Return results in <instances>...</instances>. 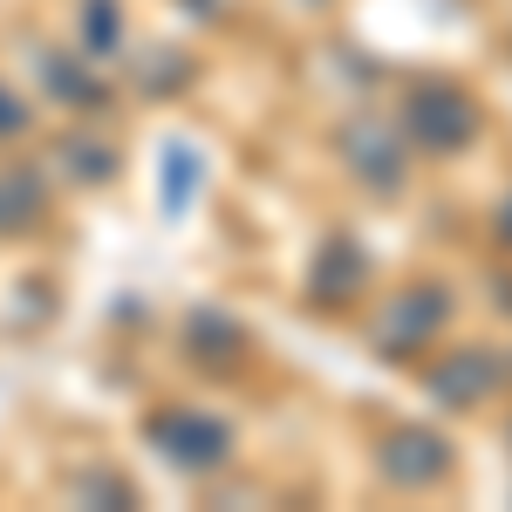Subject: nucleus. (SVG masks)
I'll list each match as a JSON object with an SVG mask.
<instances>
[{
    "label": "nucleus",
    "mask_w": 512,
    "mask_h": 512,
    "mask_svg": "<svg viewBox=\"0 0 512 512\" xmlns=\"http://www.w3.org/2000/svg\"><path fill=\"white\" fill-rule=\"evenodd\" d=\"M192 151H171V192H164V205H171V212H178V205H185V198H192Z\"/></svg>",
    "instance_id": "nucleus-8"
},
{
    "label": "nucleus",
    "mask_w": 512,
    "mask_h": 512,
    "mask_svg": "<svg viewBox=\"0 0 512 512\" xmlns=\"http://www.w3.org/2000/svg\"><path fill=\"white\" fill-rule=\"evenodd\" d=\"M403 123H410V137H424L431 151H451V144H472L478 110L465 103V96H451L444 82H424V89L410 96V110H403Z\"/></svg>",
    "instance_id": "nucleus-1"
},
{
    "label": "nucleus",
    "mask_w": 512,
    "mask_h": 512,
    "mask_svg": "<svg viewBox=\"0 0 512 512\" xmlns=\"http://www.w3.org/2000/svg\"><path fill=\"white\" fill-rule=\"evenodd\" d=\"M35 212H41L35 171H0V233H7V226H21V219H35Z\"/></svg>",
    "instance_id": "nucleus-7"
},
{
    "label": "nucleus",
    "mask_w": 512,
    "mask_h": 512,
    "mask_svg": "<svg viewBox=\"0 0 512 512\" xmlns=\"http://www.w3.org/2000/svg\"><path fill=\"white\" fill-rule=\"evenodd\" d=\"M492 376H499V362L478 355V349H465V355H458V369H437V376H431V390H437V403H478V396L492 390Z\"/></svg>",
    "instance_id": "nucleus-5"
},
{
    "label": "nucleus",
    "mask_w": 512,
    "mask_h": 512,
    "mask_svg": "<svg viewBox=\"0 0 512 512\" xmlns=\"http://www.w3.org/2000/svg\"><path fill=\"white\" fill-rule=\"evenodd\" d=\"M437 315H444L437 287H417V294H410V315H403V321L390 315V328H383V349H390V355H396V349H417V342L437 328Z\"/></svg>",
    "instance_id": "nucleus-6"
},
{
    "label": "nucleus",
    "mask_w": 512,
    "mask_h": 512,
    "mask_svg": "<svg viewBox=\"0 0 512 512\" xmlns=\"http://www.w3.org/2000/svg\"><path fill=\"white\" fill-rule=\"evenodd\" d=\"M342 151H349V164H362L369 185H396L403 178V151H396L390 123H355L349 137H342Z\"/></svg>",
    "instance_id": "nucleus-3"
},
{
    "label": "nucleus",
    "mask_w": 512,
    "mask_h": 512,
    "mask_svg": "<svg viewBox=\"0 0 512 512\" xmlns=\"http://www.w3.org/2000/svg\"><path fill=\"white\" fill-rule=\"evenodd\" d=\"M444 465H451V451H444L431 431H403V437H390V478H396V485H431Z\"/></svg>",
    "instance_id": "nucleus-4"
},
{
    "label": "nucleus",
    "mask_w": 512,
    "mask_h": 512,
    "mask_svg": "<svg viewBox=\"0 0 512 512\" xmlns=\"http://www.w3.org/2000/svg\"><path fill=\"white\" fill-rule=\"evenodd\" d=\"M164 444V458L171 465H185V472H212L226 451H233V437H226V424H212V417H192V410H178V417H158V431H151Z\"/></svg>",
    "instance_id": "nucleus-2"
}]
</instances>
